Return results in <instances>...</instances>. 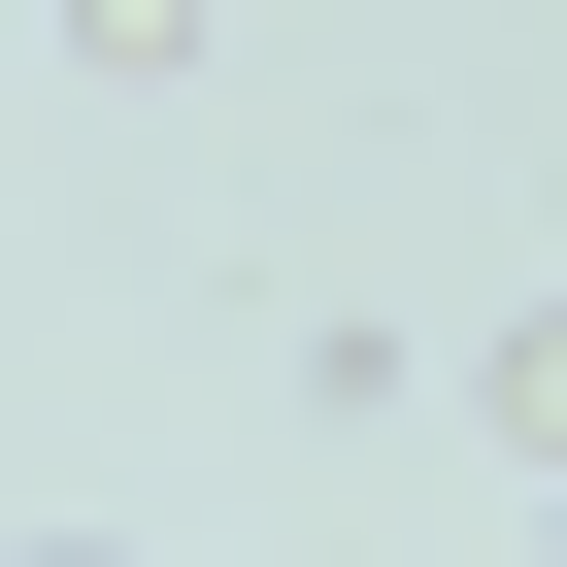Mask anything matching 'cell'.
<instances>
[{"mask_svg":"<svg viewBox=\"0 0 567 567\" xmlns=\"http://www.w3.org/2000/svg\"><path fill=\"white\" fill-rule=\"evenodd\" d=\"M501 434H534V467H567V334H501Z\"/></svg>","mask_w":567,"mask_h":567,"instance_id":"obj_1","label":"cell"}]
</instances>
